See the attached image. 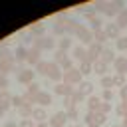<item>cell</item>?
I'll list each match as a JSON object with an SVG mask.
<instances>
[{
    "mask_svg": "<svg viewBox=\"0 0 127 127\" xmlns=\"http://www.w3.org/2000/svg\"><path fill=\"white\" fill-rule=\"evenodd\" d=\"M93 8H95V12H101L103 16H117L125 6H123V2H97Z\"/></svg>",
    "mask_w": 127,
    "mask_h": 127,
    "instance_id": "cell-1",
    "label": "cell"
},
{
    "mask_svg": "<svg viewBox=\"0 0 127 127\" xmlns=\"http://www.w3.org/2000/svg\"><path fill=\"white\" fill-rule=\"evenodd\" d=\"M71 32L77 36V40H79L81 44H87V46L93 44V32H91L89 28H85V26H81V24H75Z\"/></svg>",
    "mask_w": 127,
    "mask_h": 127,
    "instance_id": "cell-2",
    "label": "cell"
},
{
    "mask_svg": "<svg viewBox=\"0 0 127 127\" xmlns=\"http://www.w3.org/2000/svg\"><path fill=\"white\" fill-rule=\"evenodd\" d=\"M101 54H103V46L101 44H97V42L89 44V48H87V62L95 64L97 60H101Z\"/></svg>",
    "mask_w": 127,
    "mask_h": 127,
    "instance_id": "cell-3",
    "label": "cell"
},
{
    "mask_svg": "<svg viewBox=\"0 0 127 127\" xmlns=\"http://www.w3.org/2000/svg\"><path fill=\"white\" fill-rule=\"evenodd\" d=\"M56 64L60 65V69H64V73H65V71H69V69H73V60H71L67 54L56 52Z\"/></svg>",
    "mask_w": 127,
    "mask_h": 127,
    "instance_id": "cell-4",
    "label": "cell"
},
{
    "mask_svg": "<svg viewBox=\"0 0 127 127\" xmlns=\"http://www.w3.org/2000/svg\"><path fill=\"white\" fill-rule=\"evenodd\" d=\"M81 77H83V75L79 73V69H77V67H73V69H69V71H65V73H64V77H62V81L73 87L75 83H81V81H83Z\"/></svg>",
    "mask_w": 127,
    "mask_h": 127,
    "instance_id": "cell-5",
    "label": "cell"
},
{
    "mask_svg": "<svg viewBox=\"0 0 127 127\" xmlns=\"http://www.w3.org/2000/svg\"><path fill=\"white\" fill-rule=\"evenodd\" d=\"M12 64H14V58L6 50H2L0 52V73H8L12 69Z\"/></svg>",
    "mask_w": 127,
    "mask_h": 127,
    "instance_id": "cell-6",
    "label": "cell"
},
{
    "mask_svg": "<svg viewBox=\"0 0 127 127\" xmlns=\"http://www.w3.org/2000/svg\"><path fill=\"white\" fill-rule=\"evenodd\" d=\"M65 123H67V113L65 111H56L48 121L50 127H65Z\"/></svg>",
    "mask_w": 127,
    "mask_h": 127,
    "instance_id": "cell-7",
    "label": "cell"
},
{
    "mask_svg": "<svg viewBox=\"0 0 127 127\" xmlns=\"http://www.w3.org/2000/svg\"><path fill=\"white\" fill-rule=\"evenodd\" d=\"M34 48H38L40 52H42V50H54V48H56V40H54L52 36L38 38V40H36V44H34Z\"/></svg>",
    "mask_w": 127,
    "mask_h": 127,
    "instance_id": "cell-8",
    "label": "cell"
},
{
    "mask_svg": "<svg viewBox=\"0 0 127 127\" xmlns=\"http://www.w3.org/2000/svg\"><path fill=\"white\" fill-rule=\"evenodd\" d=\"M34 77H36V71H34L32 67H24V69L18 71V81H20V83H28V85H30V83H34V81H32Z\"/></svg>",
    "mask_w": 127,
    "mask_h": 127,
    "instance_id": "cell-9",
    "label": "cell"
},
{
    "mask_svg": "<svg viewBox=\"0 0 127 127\" xmlns=\"http://www.w3.org/2000/svg\"><path fill=\"white\" fill-rule=\"evenodd\" d=\"M105 119H107V115H103V113H99V111H87V115H85V123H87V125H91V123L103 125Z\"/></svg>",
    "mask_w": 127,
    "mask_h": 127,
    "instance_id": "cell-10",
    "label": "cell"
},
{
    "mask_svg": "<svg viewBox=\"0 0 127 127\" xmlns=\"http://www.w3.org/2000/svg\"><path fill=\"white\" fill-rule=\"evenodd\" d=\"M71 60H77L79 64H85L87 62V48H83V46L71 48Z\"/></svg>",
    "mask_w": 127,
    "mask_h": 127,
    "instance_id": "cell-11",
    "label": "cell"
},
{
    "mask_svg": "<svg viewBox=\"0 0 127 127\" xmlns=\"http://www.w3.org/2000/svg\"><path fill=\"white\" fill-rule=\"evenodd\" d=\"M50 79H54V81H62V77H64V71L60 69V65L56 64V62H50V67H48V73H46Z\"/></svg>",
    "mask_w": 127,
    "mask_h": 127,
    "instance_id": "cell-12",
    "label": "cell"
},
{
    "mask_svg": "<svg viewBox=\"0 0 127 127\" xmlns=\"http://www.w3.org/2000/svg\"><path fill=\"white\" fill-rule=\"evenodd\" d=\"M103 34H105L107 40H119V38H121V36H119V28H117L115 24H111V22L103 26Z\"/></svg>",
    "mask_w": 127,
    "mask_h": 127,
    "instance_id": "cell-13",
    "label": "cell"
},
{
    "mask_svg": "<svg viewBox=\"0 0 127 127\" xmlns=\"http://www.w3.org/2000/svg\"><path fill=\"white\" fill-rule=\"evenodd\" d=\"M54 93H56V95H62V97L65 99V97H69V95L73 93V87H71V85H67V83H64V81H60V83L56 85Z\"/></svg>",
    "mask_w": 127,
    "mask_h": 127,
    "instance_id": "cell-14",
    "label": "cell"
},
{
    "mask_svg": "<svg viewBox=\"0 0 127 127\" xmlns=\"http://www.w3.org/2000/svg\"><path fill=\"white\" fill-rule=\"evenodd\" d=\"M85 20L89 22V26H91V30H101V26H103V22H101V18H99L97 14H93V12H87V14H85Z\"/></svg>",
    "mask_w": 127,
    "mask_h": 127,
    "instance_id": "cell-15",
    "label": "cell"
},
{
    "mask_svg": "<svg viewBox=\"0 0 127 127\" xmlns=\"http://www.w3.org/2000/svg\"><path fill=\"white\" fill-rule=\"evenodd\" d=\"M113 67H115V71H117L119 75H125V73H127V58H123V56L115 58Z\"/></svg>",
    "mask_w": 127,
    "mask_h": 127,
    "instance_id": "cell-16",
    "label": "cell"
},
{
    "mask_svg": "<svg viewBox=\"0 0 127 127\" xmlns=\"http://www.w3.org/2000/svg\"><path fill=\"white\" fill-rule=\"evenodd\" d=\"M26 62H28V64H32V65H38V64L42 62V60H40V50H38V48H32V50H28Z\"/></svg>",
    "mask_w": 127,
    "mask_h": 127,
    "instance_id": "cell-17",
    "label": "cell"
},
{
    "mask_svg": "<svg viewBox=\"0 0 127 127\" xmlns=\"http://www.w3.org/2000/svg\"><path fill=\"white\" fill-rule=\"evenodd\" d=\"M36 103H38V107H48L52 103V95L46 93V91H40L38 97H36Z\"/></svg>",
    "mask_w": 127,
    "mask_h": 127,
    "instance_id": "cell-18",
    "label": "cell"
},
{
    "mask_svg": "<svg viewBox=\"0 0 127 127\" xmlns=\"http://www.w3.org/2000/svg\"><path fill=\"white\" fill-rule=\"evenodd\" d=\"M115 26L119 28V30H123V28H127V8H123L117 16H115Z\"/></svg>",
    "mask_w": 127,
    "mask_h": 127,
    "instance_id": "cell-19",
    "label": "cell"
},
{
    "mask_svg": "<svg viewBox=\"0 0 127 127\" xmlns=\"http://www.w3.org/2000/svg\"><path fill=\"white\" fill-rule=\"evenodd\" d=\"M30 32H32L36 38H44V32H46V24H44V22H36V24H32Z\"/></svg>",
    "mask_w": 127,
    "mask_h": 127,
    "instance_id": "cell-20",
    "label": "cell"
},
{
    "mask_svg": "<svg viewBox=\"0 0 127 127\" xmlns=\"http://www.w3.org/2000/svg\"><path fill=\"white\" fill-rule=\"evenodd\" d=\"M101 97H95V95H89L87 97V107H89V111H99V107H101Z\"/></svg>",
    "mask_w": 127,
    "mask_h": 127,
    "instance_id": "cell-21",
    "label": "cell"
},
{
    "mask_svg": "<svg viewBox=\"0 0 127 127\" xmlns=\"http://www.w3.org/2000/svg\"><path fill=\"white\" fill-rule=\"evenodd\" d=\"M71 50V40L67 38V36H64L62 40H60V44H58V52H62V54H67Z\"/></svg>",
    "mask_w": 127,
    "mask_h": 127,
    "instance_id": "cell-22",
    "label": "cell"
},
{
    "mask_svg": "<svg viewBox=\"0 0 127 127\" xmlns=\"http://www.w3.org/2000/svg\"><path fill=\"white\" fill-rule=\"evenodd\" d=\"M107 67H109V65H107L105 62H101V60H97V62L93 64V71H95L97 75H101V77L107 73Z\"/></svg>",
    "mask_w": 127,
    "mask_h": 127,
    "instance_id": "cell-23",
    "label": "cell"
},
{
    "mask_svg": "<svg viewBox=\"0 0 127 127\" xmlns=\"http://www.w3.org/2000/svg\"><path fill=\"white\" fill-rule=\"evenodd\" d=\"M81 95H91V91H93V83L91 81H87V79H83L81 83H79V89H77Z\"/></svg>",
    "mask_w": 127,
    "mask_h": 127,
    "instance_id": "cell-24",
    "label": "cell"
},
{
    "mask_svg": "<svg viewBox=\"0 0 127 127\" xmlns=\"http://www.w3.org/2000/svg\"><path fill=\"white\" fill-rule=\"evenodd\" d=\"M32 119H34L36 123H44V121H46V111H44V107H34Z\"/></svg>",
    "mask_w": 127,
    "mask_h": 127,
    "instance_id": "cell-25",
    "label": "cell"
},
{
    "mask_svg": "<svg viewBox=\"0 0 127 127\" xmlns=\"http://www.w3.org/2000/svg\"><path fill=\"white\" fill-rule=\"evenodd\" d=\"M101 62H105V64L109 65L111 62H115V54H113L109 48H103V54H101Z\"/></svg>",
    "mask_w": 127,
    "mask_h": 127,
    "instance_id": "cell-26",
    "label": "cell"
},
{
    "mask_svg": "<svg viewBox=\"0 0 127 127\" xmlns=\"http://www.w3.org/2000/svg\"><path fill=\"white\" fill-rule=\"evenodd\" d=\"M101 85H103V89H111V87H115V79H113V75H103V77H101Z\"/></svg>",
    "mask_w": 127,
    "mask_h": 127,
    "instance_id": "cell-27",
    "label": "cell"
},
{
    "mask_svg": "<svg viewBox=\"0 0 127 127\" xmlns=\"http://www.w3.org/2000/svg\"><path fill=\"white\" fill-rule=\"evenodd\" d=\"M79 73L81 75H89L91 71H93V64H89V62H85V64H79Z\"/></svg>",
    "mask_w": 127,
    "mask_h": 127,
    "instance_id": "cell-28",
    "label": "cell"
},
{
    "mask_svg": "<svg viewBox=\"0 0 127 127\" xmlns=\"http://www.w3.org/2000/svg\"><path fill=\"white\" fill-rule=\"evenodd\" d=\"M91 32H93V40H95L97 44H101V46H103V42L107 40V38H105V34H103V28H101V30H91Z\"/></svg>",
    "mask_w": 127,
    "mask_h": 127,
    "instance_id": "cell-29",
    "label": "cell"
},
{
    "mask_svg": "<svg viewBox=\"0 0 127 127\" xmlns=\"http://www.w3.org/2000/svg\"><path fill=\"white\" fill-rule=\"evenodd\" d=\"M48 67H50V64H48V62H40V64L36 65V71H38V73H42V75H46V73H48Z\"/></svg>",
    "mask_w": 127,
    "mask_h": 127,
    "instance_id": "cell-30",
    "label": "cell"
},
{
    "mask_svg": "<svg viewBox=\"0 0 127 127\" xmlns=\"http://www.w3.org/2000/svg\"><path fill=\"white\" fill-rule=\"evenodd\" d=\"M26 56H28V50H26V48H18V50H16V60L26 62Z\"/></svg>",
    "mask_w": 127,
    "mask_h": 127,
    "instance_id": "cell-31",
    "label": "cell"
},
{
    "mask_svg": "<svg viewBox=\"0 0 127 127\" xmlns=\"http://www.w3.org/2000/svg\"><path fill=\"white\" fill-rule=\"evenodd\" d=\"M111 97H113V91H111V89H103V93H101V101L111 103Z\"/></svg>",
    "mask_w": 127,
    "mask_h": 127,
    "instance_id": "cell-32",
    "label": "cell"
},
{
    "mask_svg": "<svg viewBox=\"0 0 127 127\" xmlns=\"http://www.w3.org/2000/svg\"><path fill=\"white\" fill-rule=\"evenodd\" d=\"M117 113H119V115H121L123 119H127V101H121V105H119Z\"/></svg>",
    "mask_w": 127,
    "mask_h": 127,
    "instance_id": "cell-33",
    "label": "cell"
},
{
    "mask_svg": "<svg viewBox=\"0 0 127 127\" xmlns=\"http://www.w3.org/2000/svg\"><path fill=\"white\" fill-rule=\"evenodd\" d=\"M117 50H121V52H127V38H119L117 40Z\"/></svg>",
    "mask_w": 127,
    "mask_h": 127,
    "instance_id": "cell-34",
    "label": "cell"
},
{
    "mask_svg": "<svg viewBox=\"0 0 127 127\" xmlns=\"http://www.w3.org/2000/svg\"><path fill=\"white\" fill-rule=\"evenodd\" d=\"M113 79H115V85H117V87H123V85H125V75L115 73V75H113Z\"/></svg>",
    "mask_w": 127,
    "mask_h": 127,
    "instance_id": "cell-35",
    "label": "cell"
},
{
    "mask_svg": "<svg viewBox=\"0 0 127 127\" xmlns=\"http://www.w3.org/2000/svg\"><path fill=\"white\" fill-rule=\"evenodd\" d=\"M24 103H26V99H24V97H12V105H14V107H18V109H20Z\"/></svg>",
    "mask_w": 127,
    "mask_h": 127,
    "instance_id": "cell-36",
    "label": "cell"
},
{
    "mask_svg": "<svg viewBox=\"0 0 127 127\" xmlns=\"http://www.w3.org/2000/svg\"><path fill=\"white\" fill-rule=\"evenodd\" d=\"M109 111H111V103H105V101H103V103H101V107H99V113L107 115Z\"/></svg>",
    "mask_w": 127,
    "mask_h": 127,
    "instance_id": "cell-37",
    "label": "cell"
},
{
    "mask_svg": "<svg viewBox=\"0 0 127 127\" xmlns=\"http://www.w3.org/2000/svg\"><path fill=\"white\" fill-rule=\"evenodd\" d=\"M18 127H36V123H34V119H22Z\"/></svg>",
    "mask_w": 127,
    "mask_h": 127,
    "instance_id": "cell-38",
    "label": "cell"
},
{
    "mask_svg": "<svg viewBox=\"0 0 127 127\" xmlns=\"http://www.w3.org/2000/svg\"><path fill=\"white\" fill-rule=\"evenodd\" d=\"M8 87V79H6V73H0V89L4 91Z\"/></svg>",
    "mask_w": 127,
    "mask_h": 127,
    "instance_id": "cell-39",
    "label": "cell"
},
{
    "mask_svg": "<svg viewBox=\"0 0 127 127\" xmlns=\"http://www.w3.org/2000/svg\"><path fill=\"white\" fill-rule=\"evenodd\" d=\"M119 95H121L123 101H127V83H125L123 87H119Z\"/></svg>",
    "mask_w": 127,
    "mask_h": 127,
    "instance_id": "cell-40",
    "label": "cell"
},
{
    "mask_svg": "<svg viewBox=\"0 0 127 127\" xmlns=\"http://www.w3.org/2000/svg\"><path fill=\"white\" fill-rule=\"evenodd\" d=\"M75 117H77V111H75V107L67 109V119H75Z\"/></svg>",
    "mask_w": 127,
    "mask_h": 127,
    "instance_id": "cell-41",
    "label": "cell"
},
{
    "mask_svg": "<svg viewBox=\"0 0 127 127\" xmlns=\"http://www.w3.org/2000/svg\"><path fill=\"white\" fill-rule=\"evenodd\" d=\"M6 109H8V105H4V103H0V117L6 113Z\"/></svg>",
    "mask_w": 127,
    "mask_h": 127,
    "instance_id": "cell-42",
    "label": "cell"
},
{
    "mask_svg": "<svg viewBox=\"0 0 127 127\" xmlns=\"http://www.w3.org/2000/svg\"><path fill=\"white\" fill-rule=\"evenodd\" d=\"M36 127H50V125H48V123L44 121V123H36Z\"/></svg>",
    "mask_w": 127,
    "mask_h": 127,
    "instance_id": "cell-43",
    "label": "cell"
},
{
    "mask_svg": "<svg viewBox=\"0 0 127 127\" xmlns=\"http://www.w3.org/2000/svg\"><path fill=\"white\" fill-rule=\"evenodd\" d=\"M6 127H16V123H12V121H10V123H6Z\"/></svg>",
    "mask_w": 127,
    "mask_h": 127,
    "instance_id": "cell-44",
    "label": "cell"
},
{
    "mask_svg": "<svg viewBox=\"0 0 127 127\" xmlns=\"http://www.w3.org/2000/svg\"><path fill=\"white\" fill-rule=\"evenodd\" d=\"M87 127H101V125H97V123H91V125H87Z\"/></svg>",
    "mask_w": 127,
    "mask_h": 127,
    "instance_id": "cell-45",
    "label": "cell"
},
{
    "mask_svg": "<svg viewBox=\"0 0 127 127\" xmlns=\"http://www.w3.org/2000/svg\"><path fill=\"white\" fill-rule=\"evenodd\" d=\"M121 127H127V119H123V125Z\"/></svg>",
    "mask_w": 127,
    "mask_h": 127,
    "instance_id": "cell-46",
    "label": "cell"
},
{
    "mask_svg": "<svg viewBox=\"0 0 127 127\" xmlns=\"http://www.w3.org/2000/svg\"><path fill=\"white\" fill-rule=\"evenodd\" d=\"M67 127H77V125H67Z\"/></svg>",
    "mask_w": 127,
    "mask_h": 127,
    "instance_id": "cell-47",
    "label": "cell"
},
{
    "mask_svg": "<svg viewBox=\"0 0 127 127\" xmlns=\"http://www.w3.org/2000/svg\"><path fill=\"white\" fill-rule=\"evenodd\" d=\"M113 127H121V125H113Z\"/></svg>",
    "mask_w": 127,
    "mask_h": 127,
    "instance_id": "cell-48",
    "label": "cell"
}]
</instances>
